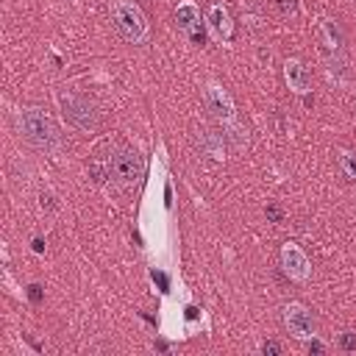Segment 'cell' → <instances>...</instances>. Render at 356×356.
<instances>
[{
  "label": "cell",
  "instance_id": "obj_15",
  "mask_svg": "<svg viewBox=\"0 0 356 356\" xmlns=\"http://www.w3.org/2000/svg\"><path fill=\"white\" fill-rule=\"evenodd\" d=\"M278 6L284 14H295V0H278Z\"/></svg>",
  "mask_w": 356,
  "mask_h": 356
},
{
  "label": "cell",
  "instance_id": "obj_8",
  "mask_svg": "<svg viewBox=\"0 0 356 356\" xmlns=\"http://www.w3.org/2000/svg\"><path fill=\"white\" fill-rule=\"evenodd\" d=\"M206 25H209V33L220 42H228L234 36V19L222 3H211L206 8Z\"/></svg>",
  "mask_w": 356,
  "mask_h": 356
},
{
  "label": "cell",
  "instance_id": "obj_10",
  "mask_svg": "<svg viewBox=\"0 0 356 356\" xmlns=\"http://www.w3.org/2000/svg\"><path fill=\"white\" fill-rule=\"evenodd\" d=\"M175 25L184 31V33H192L195 28H200V8L192 3V0H184L175 6Z\"/></svg>",
  "mask_w": 356,
  "mask_h": 356
},
{
  "label": "cell",
  "instance_id": "obj_1",
  "mask_svg": "<svg viewBox=\"0 0 356 356\" xmlns=\"http://www.w3.org/2000/svg\"><path fill=\"white\" fill-rule=\"evenodd\" d=\"M95 172L100 178L117 181L120 186H134L142 178L145 164H142V156L136 150L122 147V145H111L108 156H103V164H95Z\"/></svg>",
  "mask_w": 356,
  "mask_h": 356
},
{
  "label": "cell",
  "instance_id": "obj_3",
  "mask_svg": "<svg viewBox=\"0 0 356 356\" xmlns=\"http://www.w3.org/2000/svg\"><path fill=\"white\" fill-rule=\"evenodd\" d=\"M111 22L120 31V36L131 44H142L147 42V17L145 11L134 3V0H111Z\"/></svg>",
  "mask_w": 356,
  "mask_h": 356
},
{
  "label": "cell",
  "instance_id": "obj_5",
  "mask_svg": "<svg viewBox=\"0 0 356 356\" xmlns=\"http://www.w3.org/2000/svg\"><path fill=\"white\" fill-rule=\"evenodd\" d=\"M203 103H206L209 114H211L217 122H222V125L236 122V108H234V100H231V95H228V92H225L220 83H209V86L203 89Z\"/></svg>",
  "mask_w": 356,
  "mask_h": 356
},
{
  "label": "cell",
  "instance_id": "obj_14",
  "mask_svg": "<svg viewBox=\"0 0 356 356\" xmlns=\"http://www.w3.org/2000/svg\"><path fill=\"white\" fill-rule=\"evenodd\" d=\"M261 353H281V345L270 339V342H264V345H261Z\"/></svg>",
  "mask_w": 356,
  "mask_h": 356
},
{
  "label": "cell",
  "instance_id": "obj_7",
  "mask_svg": "<svg viewBox=\"0 0 356 356\" xmlns=\"http://www.w3.org/2000/svg\"><path fill=\"white\" fill-rule=\"evenodd\" d=\"M281 267H284V273H286L292 281H298V284L309 281V275H312V261H309V256L300 250V245H295V242H284V245H281Z\"/></svg>",
  "mask_w": 356,
  "mask_h": 356
},
{
  "label": "cell",
  "instance_id": "obj_6",
  "mask_svg": "<svg viewBox=\"0 0 356 356\" xmlns=\"http://www.w3.org/2000/svg\"><path fill=\"white\" fill-rule=\"evenodd\" d=\"M281 317H284V325H286V331L295 337V339H312L314 337V314L303 306V303H286L284 306V312H281Z\"/></svg>",
  "mask_w": 356,
  "mask_h": 356
},
{
  "label": "cell",
  "instance_id": "obj_2",
  "mask_svg": "<svg viewBox=\"0 0 356 356\" xmlns=\"http://www.w3.org/2000/svg\"><path fill=\"white\" fill-rule=\"evenodd\" d=\"M17 128L25 142H31L39 150H56L61 145L58 125L42 111V108H22L17 114Z\"/></svg>",
  "mask_w": 356,
  "mask_h": 356
},
{
  "label": "cell",
  "instance_id": "obj_17",
  "mask_svg": "<svg viewBox=\"0 0 356 356\" xmlns=\"http://www.w3.org/2000/svg\"><path fill=\"white\" fill-rule=\"evenodd\" d=\"M267 214H270V220H281V209H275V206H270Z\"/></svg>",
  "mask_w": 356,
  "mask_h": 356
},
{
  "label": "cell",
  "instance_id": "obj_13",
  "mask_svg": "<svg viewBox=\"0 0 356 356\" xmlns=\"http://www.w3.org/2000/svg\"><path fill=\"white\" fill-rule=\"evenodd\" d=\"M28 298H31L33 303H39V300H42V286H39V284H31V286H28Z\"/></svg>",
  "mask_w": 356,
  "mask_h": 356
},
{
  "label": "cell",
  "instance_id": "obj_9",
  "mask_svg": "<svg viewBox=\"0 0 356 356\" xmlns=\"http://www.w3.org/2000/svg\"><path fill=\"white\" fill-rule=\"evenodd\" d=\"M284 78H286V86H289L295 95H306L309 86H312L309 72H306V67H303L298 58H289V61L284 64Z\"/></svg>",
  "mask_w": 356,
  "mask_h": 356
},
{
  "label": "cell",
  "instance_id": "obj_4",
  "mask_svg": "<svg viewBox=\"0 0 356 356\" xmlns=\"http://www.w3.org/2000/svg\"><path fill=\"white\" fill-rule=\"evenodd\" d=\"M58 106H61L64 120H67L70 125H75L78 131H95L97 122H100L97 108H95V103H92L86 95L61 89V92H58Z\"/></svg>",
  "mask_w": 356,
  "mask_h": 356
},
{
  "label": "cell",
  "instance_id": "obj_11",
  "mask_svg": "<svg viewBox=\"0 0 356 356\" xmlns=\"http://www.w3.org/2000/svg\"><path fill=\"white\" fill-rule=\"evenodd\" d=\"M339 170L345 172L348 181H356V153L353 150H342L339 153Z\"/></svg>",
  "mask_w": 356,
  "mask_h": 356
},
{
  "label": "cell",
  "instance_id": "obj_16",
  "mask_svg": "<svg viewBox=\"0 0 356 356\" xmlns=\"http://www.w3.org/2000/svg\"><path fill=\"white\" fill-rule=\"evenodd\" d=\"M323 350H325V348H323V345H320V342L312 337V342H309V353H323Z\"/></svg>",
  "mask_w": 356,
  "mask_h": 356
},
{
  "label": "cell",
  "instance_id": "obj_12",
  "mask_svg": "<svg viewBox=\"0 0 356 356\" xmlns=\"http://www.w3.org/2000/svg\"><path fill=\"white\" fill-rule=\"evenodd\" d=\"M339 345H342V350H353L356 348V337L353 334H342L339 337Z\"/></svg>",
  "mask_w": 356,
  "mask_h": 356
}]
</instances>
